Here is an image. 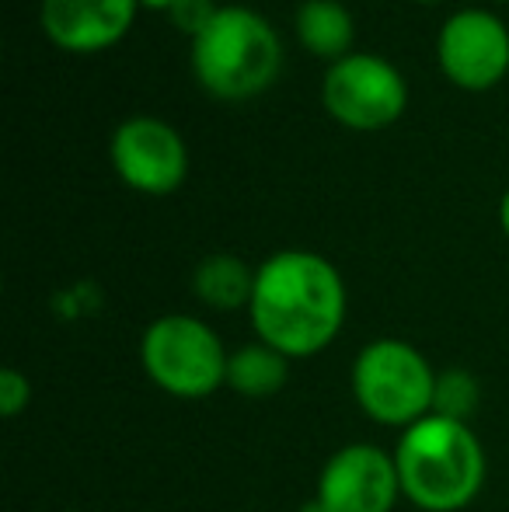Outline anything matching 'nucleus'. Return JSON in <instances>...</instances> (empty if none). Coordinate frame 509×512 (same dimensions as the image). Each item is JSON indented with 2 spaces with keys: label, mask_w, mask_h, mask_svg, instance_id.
I'll return each instance as SVG.
<instances>
[{
  "label": "nucleus",
  "mask_w": 509,
  "mask_h": 512,
  "mask_svg": "<svg viewBox=\"0 0 509 512\" xmlns=\"http://www.w3.org/2000/svg\"><path fill=\"white\" fill-rule=\"evenodd\" d=\"M136 0H42V32L56 49L74 56L105 53L136 21Z\"/></svg>",
  "instance_id": "9d476101"
},
{
  "label": "nucleus",
  "mask_w": 509,
  "mask_h": 512,
  "mask_svg": "<svg viewBox=\"0 0 509 512\" xmlns=\"http://www.w3.org/2000/svg\"><path fill=\"white\" fill-rule=\"evenodd\" d=\"M436 60L450 84L489 91L509 74V28L492 11L468 7L447 18L436 39Z\"/></svg>",
  "instance_id": "6e6552de"
},
{
  "label": "nucleus",
  "mask_w": 509,
  "mask_h": 512,
  "mask_svg": "<svg viewBox=\"0 0 509 512\" xmlns=\"http://www.w3.org/2000/svg\"><path fill=\"white\" fill-rule=\"evenodd\" d=\"M419 4H443V0H419Z\"/></svg>",
  "instance_id": "aec40b11"
},
{
  "label": "nucleus",
  "mask_w": 509,
  "mask_h": 512,
  "mask_svg": "<svg viewBox=\"0 0 509 512\" xmlns=\"http://www.w3.org/2000/svg\"><path fill=\"white\" fill-rule=\"evenodd\" d=\"M140 359L161 391L185 401L210 398L227 384V349L206 321L192 314H164L143 331Z\"/></svg>",
  "instance_id": "20e7f679"
},
{
  "label": "nucleus",
  "mask_w": 509,
  "mask_h": 512,
  "mask_svg": "<svg viewBox=\"0 0 509 512\" xmlns=\"http://www.w3.org/2000/svg\"><path fill=\"white\" fill-rule=\"evenodd\" d=\"M140 7H150V11H171L178 0H136Z\"/></svg>",
  "instance_id": "f3484780"
},
{
  "label": "nucleus",
  "mask_w": 509,
  "mask_h": 512,
  "mask_svg": "<svg viewBox=\"0 0 509 512\" xmlns=\"http://www.w3.org/2000/svg\"><path fill=\"white\" fill-rule=\"evenodd\" d=\"M220 0H178L175 7H171V21H175L178 28H182L185 35H192L196 39L199 32H203L206 25H210L213 18H217L220 11Z\"/></svg>",
  "instance_id": "2eb2a0df"
},
{
  "label": "nucleus",
  "mask_w": 509,
  "mask_h": 512,
  "mask_svg": "<svg viewBox=\"0 0 509 512\" xmlns=\"http://www.w3.org/2000/svg\"><path fill=\"white\" fill-rule=\"evenodd\" d=\"M300 512H325V509H321V502H318V499H314V502H307V506H304V509H300Z\"/></svg>",
  "instance_id": "6ab92c4d"
},
{
  "label": "nucleus",
  "mask_w": 509,
  "mask_h": 512,
  "mask_svg": "<svg viewBox=\"0 0 509 512\" xmlns=\"http://www.w3.org/2000/svg\"><path fill=\"white\" fill-rule=\"evenodd\" d=\"M283 46L269 21L252 7L224 4L192 39V74L220 102H248L276 84Z\"/></svg>",
  "instance_id": "7ed1b4c3"
},
{
  "label": "nucleus",
  "mask_w": 509,
  "mask_h": 512,
  "mask_svg": "<svg viewBox=\"0 0 509 512\" xmlns=\"http://www.w3.org/2000/svg\"><path fill=\"white\" fill-rule=\"evenodd\" d=\"M346 283L325 255L276 251L255 272L252 328L286 359L318 356L346 324Z\"/></svg>",
  "instance_id": "f257e3e1"
},
{
  "label": "nucleus",
  "mask_w": 509,
  "mask_h": 512,
  "mask_svg": "<svg viewBox=\"0 0 509 512\" xmlns=\"http://www.w3.org/2000/svg\"><path fill=\"white\" fill-rule=\"evenodd\" d=\"M325 512H394L401 499V478L394 453L374 443H349L328 457L318 478Z\"/></svg>",
  "instance_id": "1a4fd4ad"
},
{
  "label": "nucleus",
  "mask_w": 509,
  "mask_h": 512,
  "mask_svg": "<svg viewBox=\"0 0 509 512\" xmlns=\"http://www.w3.org/2000/svg\"><path fill=\"white\" fill-rule=\"evenodd\" d=\"M109 157L116 175L143 196H171L189 175V150L175 126L154 115H133L112 133Z\"/></svg>",
  "instance_id": "0eeeda50"
},
{
  "label": "nucleus",
  "mask_w": 509,
  "mask_h": 512,
  "mask_svg": "<svg viewBox=\"0 0 509 512\" xmlns=\"http://www.w3.org/2000/svg\"><path fill=\"white\" fill-rule=\"evenodd\" d=\"M503 4H509V0H503Z\"/></svg>",
  "instance_id": "4be33fe9"
},
{
  "label": "nucleus",
  "mask_w": 509,
  "mask_h": 512,
  "mask_svg": "<svg viewBox=\"0 0 509 512\" xmlns=\"http://www.w3.org/2000/svg\"><path fill=\"white\" fill-rule=\"evenodd\" d=\"M220 4H231V0H220Z\"/></svg>",
  "instance_id": "412c9836"
},
{
  "label": "nucleus",
  "mask_w": 509,
  "mask_h": 512,
  "mask_svg": "<svg viewBox=\"0 0 509 512\" xmlns=\"http://www.w3.org/2000/svg\"><path fill=\"white\" fill-rule=\"evenodd\" d=\"M401 495L426 512L464 509L485 485V450L468 422L429 411L394 446Z\"/></svg>",
  "instance_id": "f03ea898"
},
{
  "label": "nucleus",
  "mask_w": 509,
  "mask_h": 512,
  "mask_svg": "<svg viewBox=\"0 0 509 512\" xmlns=\"http://www.w3.org/2000/svg\"><path fill=\"white\" fill-rule=\"evenodd\" d=\"M28 401H32V384H28V377L21 370H14V366H7V370L0 373V415L18 418L21 411L28 408Z\"/></svg>",
  "instance_id": "dca6fc26"
},
{
  "label": "nucleus",
  "mask_w": 509,
  "mask_h": 512,
  "mask_svg": "<svg viewBox=\"0 0 509 512\" xmlns=\"http://www.w3.org/2000/svg\"><path fill=\"white\" fill-rule=\"evenodd\" d=\"M286 377H290V359L265 342L245 345V349L231 352V359H227V387L238 391L241 398H272V394H279L286 387Z\"/></svg>",
  "instance_id": "ddd939ff"
},
{
  "label": "nucleus",
  "mask_w": 509,
  "mask_h": 512,
  "mask_svg": "<svg viewBox=\"0 0 509 512\" xmlns=\"http://www.w3.org/2000/svg\"><path fill=\"white\" fill-rule=\"evenodd\" d=\"M499 223H503V230H506V237H509V189H506L503 203H499Z\"/></svg>",
  "instance_id": "a211bd4d"
},
{
  "label": "nucleus",
  "mask_w": 509,
  "mask_h": 512,
  "mask_svg": "<svg viewBox=\"0 0 509 512\" xmlns=\"http://www.w3.org/2000/svg\"><path fill=\"white\" fill-rule=\"evenodd\" d=\"M321 105L339 126L377 133L405 115L408 84L394 63L374 53H349L332 63L321 84Z\"/></svg>",
  "instance_id": "423d86ee"
},
{
  "label": "nucleus",
  "mask_w": 509,
  "mask_h": 512,
  "mask_svg": "<svg viewBox=\"0 0 509 512\" xmlns=\"http://www.w3.org/2000/svg\"><path fill=\"white\" fill-rule=\"evenodd\" d=\"M297 39L304 49H311L321 60H346L353 53L356 25L353 14L339 4V0H304L297 7Z\"/></svg>",
  "instance_id": "9b49d317"
},
{
  "label": "nucleus",
  "mask_w": 509,
  "mask_h": 512,
  "mask_svg": "<svg viewBox=\"0 0 509 512\" xmlns=\"http://www.w3.org/2000/svg\"><path fill=\"white\" fill-rule=\"evenodd\" d=\"M475 408H478V384L471 373L450 370V373H443V377H436V401H433L436 415L468 422V415Z\"/></svg>",
  "instance_id": "4468645a"
},
{
  "label": "nucleus",
  "mask_w": 509,
  "mask_h": 512,
  "mask_svg": "<svg viewBox=\"0 0 509 512\" xmlns=\"http://www.w3.org/2000/svg\"><path fill=\"white\" fill-rule=\"evenodd\" d=\"M353 398L374 422L408 429L433 411L436 373L415 345L374 338L353 363Z\"/></svg>",
  "instance_id": "39448f33"
},
{
  "label": "nucleus",
  "mask_w": 509,
  "mask_h": 512,
  "mask_svg": "<svg viewBox=\"0 0 509 512\" xmlns=\"http://www.w3.org/2000/svg\"><path fill=\"white\" fill-rule=\"evenodd\" d=\"M255 272L238 255H206L192 272V293L213 310H238L252 304Z\"/></svg>",
  "instance_id": "f8f14e48"
}]
</instances>
